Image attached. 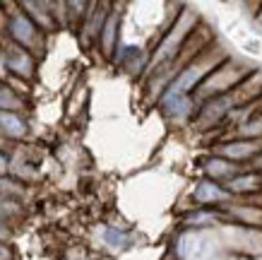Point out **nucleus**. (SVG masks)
I'll use <instances>...</instances> for the list:
<instances>
[{"label": "nucleus", "mask_w": 262, "mask_h": 260, "mask_svg": "<svg viewBox=\"0 0 262 260\" xmlns=\"http://www.w3.org/2000/svg\"><path fill=\"white\" fill-rule=\"evenodd\" d=\"M24 106L22 96L17 94L15 89L5 82H0V111H8V113H17Z\"/></svg>", "instance_id": "6ab92c4d"}, {"label": "nucleus", "mask_w": 262, "mask_h": 260, "mask_svg": "<svg viewBox=\"0 0 262 260\" xmlns=\"http://www.w3.org/2000/svg\"><path fill=\"white\" fill-rule=\"evenodd\" d=\"M0 260H12V251L5 244H0Z\"/></svg>", "instance_id": "b1692460"}, {"label": "nucleus", "mask_w": 262, "mask_h": 260, "mask_svg": "<svg viewBox=\"0 0 262 260\" xmlns=\"http://www.w3.org/2000/svg\"><path fill=\"white\" fill-rule=\"evenodd\" d=\"M231 96H233V102H236L238 111L246 109V106H250L253 102H257V99L262 96V70L250 72V75H248V77L231 92Z\"/></svg>", "instance_id": "9b49d317"}, {"label": "nucleus", "mask_w": 262, "mask_h": 260, "mask_svg": "<svg viewBox=\"0 0 262 260\" xmlns=\"http://www.w3.org/2000/svg\"><path fill=\"white\" fill-rule=\"evenodd\" d=\"M195 29H198V15L192 10H183L181 15H178V19L171 24V29L161 36L159 46L154 48V53L149 55V68L147 70L154 75L161 68L173 65L176 58L181 55V51L188 44V39L195 34Z\"/></svg>", "instance_id": "f257e3e1"}, {"label": "nucleus", "mask_w": 262, "mask_h": 260, "mask_svg": "<svg viewBox=\"0 0 262 260\" xmlns=\"http://www.w3.org/2000/svg\"><path fill=\"white\" fill-rule=\"evenodd\" d=\"M231 195H253L262 190V173L257 171H241L229 183H224Z\"/></svg>", "instance_id": "4468645a"}, {"label": "nucleus", "mask_w": 262, "mask_h": 260, "mask_svg": "<svg viewBox=\"0 0 262 260\" xmlns=\"http://www.w3.org/2000/svg\"><path fill=\"white\" fill-rule=\"evenodd\" d=\"M5 75H8V65H5V51L0 46V82L5 79Z\"/></svg>", "instance_id": "4be33fe9"}, {"label": "nucleus", "mask_w": 262, "mask_h": 260, "mask_svg": "<svg viewBox=\"0 0 262 260\" xmlns=\"http://www.w3.org/2000/svg\"><path fill=\"white\" fill-rule=\"evenodd\" d=\"M231 193L226 190L224 183L209 181V178H202V181L195 183L192 188V200L198 203L200 207H209V205H226L231 203Z\"/></svg>", "instance_id": "1a4fd4ad"}, {"label": "nucleus", "mask_w": 262, "mask_h": 260, "mask_svg": "<svg viewBox=\"0 0 262 260\" xmlns=\"http://www.w3.org/2000/svg\"><path fill=\"white\" fill-rule=\"evenodd\" d=\"M0 140H3V133H0Z\"/></svg>", "instance_id": "c756f323"}, {"label": "nucleus", "mask_w": 262, "mask_h": 260, "mask_svg": "<svg viewBox=\"0 0 262 260\" xmlns=\"http://www.w3.org/2000/svg\"><path fill=\"white\" fill-rule=\"evenodd\" d=\"M5 32H8V36H10V41H12V44L27 48L29 53H32V51H36L39 46H43L41 29L34 24V19L27 15V12H10Z\"/></svg>", "instance_id": "423d86ee"}, {"label": "nucleus", "mask_w": 262, "mask_h": 260, "mask_svg": "<svg viewBox=\"0 0 262 260\" xmlns=\"http://www.w3.org/2000/svg\"><path fill=\"white\" fill-rule=\"evenodd\" d=\"M0 133L3 137L10 140H19L27 135V123L19 113H8V111H0Z\"/></svg>", "instance_id": "f3484780"}, {"label": "nucleus", "mask_w": 262, "mask_h": 260, "mask_svg": "<svg viewBox=\"0 0 262 260\" xmlns=\"http://www.w3.org/2000/svg\"><path fill=\"white\" fill-rule=\"evenodd\" d=\"M250 203H253V205H257V207H262V193H260V195H255Z\"/></svg>", "instance_id": "cd10ccee"}, {"label": "nucleus", "mask_w": 262, "mask_h": 260, "mask_svg": "<svg viewBox=\"0 0 262 260\" xmlns=\"http://www.w3.org/2000/svg\"><path fill=\"white\" fill-rule=\"evenodd\" d=\"M159 106L164 111V116L168 121H173V123H185V121H190L195 113L200 111V104L195 102V96L190 94H164L159 96Z\"/></svg>", "instance_id": "0eeeda50"}, {"label": "nucleus", "mask_w": 262, "mask_h": 260, "mask_svg": "<svg viewBox=\"0 0 262 260\" xmlns=\"http://www.w3.org/2000/svg\"><path fill=\"white\" fill-rule=\"evenodd\" d=\"M178 260H226L229 251L224 246L219 229H188L176 238Z\"/></svg>", "instance_id": "7ed1b4c3"}, {"label": "nucleus", "mask_w": 262, "mask_h": 260, "mask_svg": "<svg viewBox=\"0 0 262 260\" xmlns=\"http://www.w3.org/2000/svg\"><path fill=\"white\" fill-rule=\"evenodd\" d=\"M127 234H123V231H118V229L108 227L106 231H103V244L108 246V248H113V251H120V248H125L127 246Z\"/></svg>", "instance_id": "412c9836"}, {"label": "nucleus", "mask_w": 262, "mask_h": 260, "mask_svg": "<svg viewBox=\"0 0 262 260\" xmlns=\"http://www.w3.org/2000/svg\"><path fill=\"white\" fill-rule=\"evenodd\" d=\"M250 72H253V68H248L246 63H238V61H233V58H226V61H224V63L198 87L195 102L202 106L205 102L214 99V96L231 94V92H233V89H236Z\"/></svg>", "instance_id": "20e7f679"}, {"label": "nucleus", "mask_w": 262, "mask_h": 260, "mask_svg": "<svg viewBox=\"0 0 262 260\" xmlns=\"http://www.w3.org/2000/svg\"><path fill=\"white\" fill-rule=\"evenodd\" d=\"M8 236H10V229L3 224V219H0V241H5Z\"/></svg>", "instance_id": "393cba45"}, {"label": "nucleus", "mask_w": 262, "mask_h": 260, "mask_svg": "<svg viewBox=\"0 0 262 260\" xmlns=\"http://www.w3.org/2000/svg\"><path fill=\"white\" fill-rule=\"evenodd\" d=\"M3 51H5V65H8V72H12L15 77H24V79L34 77V55L29 53L27 48L17 46V44L10 41Z\"/></svg>", "instance_id": "9d476101"}, {"label": "nucleus", "mask_w": 262, "mask_h": 260, "mask_svg": "<svg viewBox=\"0 0 262 260\" xmlns=\"http://www.w3.org/2000/svg\"><path fill=\"white\" fill-rule=\"evenodd\" d=\"M205 173L209 181H216V183H229L233 176H238V164H233V162H229V159L219 157V154H214V157H207L205 159Z\"/></svg>", "instance_id": "ddd939ff"}, {"label": "nucleus", "mask_w": 262, "mask_h": 260, "mask_svg": "<svg viewBox=\"0 0 262 260\" xmlns=\"http://www.w3.org/2000/svg\"><path fill=\"white\" fill-rule=\"evenodd\" d=\"M260 152H262V142L260 140H243V137H236V140L216 145V154L224 157V159H229V162H233V164L255 159Z\"/></svg>", "instance_id": "6e6552de"}, {"label": "nucleus", "mask_w": 262, "mask_h": 260, "mask_svg": "<svg viewBox=\"0 0 262 260\" xmlns=\"http://www.w3.org/2000/svg\"><path fill=\"white\" fill-rule=\"evenodd\" d=\"M226 58H229V55H226V51H224L222 46L209 44L192 63H188L176 75V79L168 85L166 92L168 94H190V92H198V87L202 85Z\"/></svg>", "instance_id": "f03ea898"}, {"label": "nucleus", "mask_w": 262, "mask_h": 260, "mask_svg": "<svg viewBox=\"0 0 262 260\" xmlns=\"http://www.w3.org/2000/svg\"><path fill=\"white\" fill-rule=\"evenodd\" d=\"M8 27V22H5V12H3V8H0V29H5Z\"/></svg>", "instance_id": "bb28decb"}, {"label": "nucleus", "mask_w": 262, "mask_h": 260, "mask_svg": "<svg viewBox=\"0 0 262 260\" xmlns=\"http://www.w3.org/2000/svg\"><path fill=\"white\" fill-rule=\"evenodd\" d=\"M253 166H255V171H257V173H262V152L253 159Z\"/></svg>", "instance_id": "a878e982"}, {"label": "nucleus", "mask_w": 262, "mask_h": 260, "mask_svg": "<svg viewBox=\"0 0 262 260\" xmlns=\"http://www.w3.org/2000/svg\"><path fill=\"white\" fill-rule=\"evenodd\" d=\"M255 19L262 24V5H260V12H255Z\"/></svg>", "instance_id": "c85d7f7f"}, {"label": "nucleus", "mask_w": 262, "mask_h": 260, "mask_svg": "<svg viewBox=\"0 0 262 260\" xmlns=\"http://www.w3.org/2000/svg\"><path fill=\"white\" fill-rule=\"evenodd\" d=\"M226 251L243 253V255H262V229H248L238 224H222L219 227Z\"/></svg>", "instance_id": "39448f33"}, {"label": "nucleus", "mask_w": 262, "mask_h": 260, "mask_svg": "<svg viewBox=\"0 0 262 260\" xmlns=\"http://www.w3.org/2000/svg\"><path fill=\"white\" fill-rule=\"evenodd\" d=\"M8 166H10L8 157H5V154H3V152H0V178H3V176H5V173H8Z\"/></svg>", "instance_id": "5701e85b"}, {"label": "nucleus", "mask_w": 262, "mask_h": 260, "mask_svg": "<svg viewBox=\"0 0 262 260\" xmlns=\"http://www.w3.org/2000/svg\"><path fill=\"white\" fill-rule=\"evenodd\" d=\"M236 135L243 137V140H262V113L236 126Z\"/></svg>", "instance_id": "aec40b11"}, {"label": "nucleus", "mask_w": 262, "mask_h": 260, "mask_svg": "<svg viewBox=\"0 0 262 260\" xmlns=\"http://www.w3.org/2000/svg\"><path fill=\"white\" fill-rule=\"evenodd\" d=\"M222 219H224L222 212L207 210V207H198L195 212H190L185 217V227L188 229H212V227H219Z\"/></svg>", "instance_id": "dca6fc26"}, {"label": "nucleus", "mask_w": 262, "mask_h": 260, "mask_svg": "<svg viewBox=\"0 0 262 260\" xmlns=\"http://www.w3.org/2000/svg\"><path fill=\"white\" fill-rule=\"evenodd\" d=\"M19 8H24V10H34V12H27V15L32 17L34 24L39 27L41 32H51V29L56 27V22L51 19V15H53V12H46V10L51 8L48 3H22Z\"/></svg>", "instance_id": "a211bd4d"}, {"label": "nucleus", "mask_w": 262, "mask_h": 260, "mask_svg": "<svg viewBox=\"0 0 262 260\" xmlns=\"http://www.w3.org/2000/svg\"><path fill=\"white\" fill-rule=\"evenodd\" d=\"M226 214L231 217V224L248 229H262V207L253 203H241V205H229Z\"/></svg>", "instance_id": "f8f14e48"}, {"label": "nucleus", "mask_w": 262, "mask_h": 260, "mask_svg": "<svg viewBox=\"0 0 262 260\" xmlns=\"http://www.w3.org/2000/svg\"><path fill=\"white\" fill-rule=\"evenodd\" d=\"M118 22H120L118 12H108L101 34H99V44H101V51L106 55H111L116 51V44H118Z\"/></svg>", "instance_id": "2eb2a0df"}]
</instances>
